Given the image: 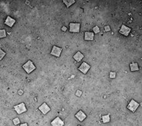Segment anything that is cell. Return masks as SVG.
<instances>
[{"label": "cell", "instance_id": "6da1fadb", "mask_svg": "<svg viewBox=\"0 0 142 126\" xmlns=\"http://www.w3.org/2000/svg\"><path fill=\"white\" fill-rule=\"evenodd\" d=\"M24 70L27 72V74L31 73L33 70H35L36 69V67L33 65L32 61H28L25 64H24L22 66Z\"/></svg>", "mask_w": 142, "mask_h": 126}, {"label": "cell", "instance_id": "7a4b0ae2", "mask_svg": "<svg viewBox=\"0 0 142 126\" xmlns=\"http://www.w3.org/2000/svg\"><path fill=\"white\" fill-rule=\"evenodd\" d=\"M139 106H140V104L136 102L133 99H132L127 106V108L132 112L133 113H134V112H135L136 110H137V109L138 108Z\"/></svg>", "mask_w": 142, "mask_h": 126}, {"label": "cell", "instance_id": "3957f363", "mask_svg": "<svg viewBox=\"0 0 142 126\" xmlns=\"http://www.w3.org/2000/svg\"><path fill=\"white\" fill-rule=\"evenodd\" d=\"M14 109L18 114H21L24 112H27V108L25 107V105L24 103H21L20 104L14 106Z\"/></svg>", "mask_w": 142, "mask_h": 126}, {"label": "cell", "instance_id": "277c9868", "mask_svg": "<svg viewBox=\"0 0 142 126\" xmlns=\"http://www.w3.org/2000/svg\"><path fill=\"white\" fill-rule=\"evenodd\" d=\"M80 23H70V32L73 33H79L80 32Z\"/></svg>", "mask_w": 142, "mask_h": 126}, {"label": "cell", "instance_id": "5b68a950", "mask_svg": "<svg viewBox=\"0 0 142 126\" xmlns=\"http://www.w3.org/2000/svg\"><path fill=\"white\" fill-rule=\"evenodd\" d=\"M90 66L88 65L87 63L83 62L82 64H81L80 66L78 68V70L80 71L81 72H82V73L85 75V74L87 73L88 71L90 70Z\"/></svg>", "mask_w": 142, "mask_h": 126}, {"label": "cell", "instance_id": "8992f818", "mask_svg": "<svg viewBox=\"0 0 142 126\" xmlns=\"http://www.w3.org/2000/svg\"><path fill=\"white\" fill-rule=\"evenodd\" d=\"M61 52H62V48H60V47H57V46L54 45L51 52V54L53 55V56H54L56 57H58V58H59V57L60 56Z\"/></svg>", "mask_w": 142, "mask_h": 126}, {"label": "cell", "instance_id": "52a82bcc", "mask_svg": "<svg viewBox=\"0 0 142 126\" xmlns=\"http://www.w3.org/2000/svg\"><path fill=\"white\" fill-rule=\"evenodd\" d=\"M131 30V29L130 28L126 27V26L124 25H122L121 27V29L120 30V33H121V34L124 35V36L127 37L129 35Z\"/></svg>", "mask_w": 142, "mask_h": 126}, {"label": "cell", "instance_id": "ba28073f", "mask_svg": "<svg viewBox=\"0 0 142 126\" xmlns=\"http://www.w3.org/2000/svg\"><path fill=\"white\" fill-rule=\"evenodd\" d=\"M39 110H40L44 115H46L51 110V108H50V107H49L46 103H43L42 105L39 107Z\"/></svg>", "mask_w": 142, "mask_h": 126}, {"label": "cell", "instance_id": "9c48e42d", "mask_svg": "<svg viewBox=\"0 0 142 126\" xmlns=\"http://www.w3.org/2000/svg\"><path fill=\"white\" fill-rule=\"evenodd\" d=\"M52 126H63L65 123L59 117H57L51 122Z\"/></svg>", "mask_w": 142, "mask_h": 126}, {"label": "cell", "instance_id": "30bf717a", "mask_svg": "<svg viewBox=\"0 0 142 126\" xmlns=\"http://www.w3.org/2000/svg\"><path fill=\"white\" fill-rule=\"evenodd\" d=\"M75 116V117L77 118L79 121H80V122H83L87 117L86 114H85L82 110H80Z\"/></svg>", "mask_w": 142, "mask_h": 126}, {"label": "cell", "instance_id": "8fae6325", "mask_svg": "<svg viewBox=\"0 0 142 126\" xmlns=\"http://www.w3.org/2000/svg\"><path fill=\"white\" fill-rule=\"evenodd\" d=\"M15 22H16V20H15V19H13V18H12L10 17V16H7L4 24H5V25H7L8 26V27H12L13 25L15 24Z\"/></svg>", "mask_w": 142, "mask_h": 126}, {"label": "cell", "instance_id": "7c38bea8", "mask_svg": "<svg viewBox=\"0 0 142 126\" xmlns=\"http://www.w3.org/2000/svg\"><path fill=\"white\" fill-rule=\"evenodd\" d=\"M94 38V33L92 32H86L85 33V38L84 39L85 41H93Z\"/></svg>", "mask_w": 142, "mask_h": 126}, {"label": "cell", "instance_id": "4fadbf2b", "mask_svg": "<svg viewBox=\"0 0 142 126\" xmlns=\"http://www.w3.org/2000/svg\"><path fill=\"white\" fill-rule=\"evenodd\" d=\"M83 58L84 55L83 54L81 53L80 51L77 52V53L74 55V56H73V58H74L75 60L77 61V62H80V61H81V60L83 59Z\"/></svg>", "mask_w": 142, "mask_h": 126}, {"label": "cell", "instance_id": "5bb4252c", "mask_svg": "<svg viewBox=\"0 0 142 126\" xmlns=\"http://www.w3.org/2000/svg\"><path fill=\"white\" fill-rule=\"evenodd\" d=\"M139 69L138 63L137 62H133L131 63L130 64V70L131 71H138Z\"/></svg>", "mask_w": 142, "mask_h": 126}, {"label": "cell", "instance_id": "9a60e30c", "mask_svg": "<svg viewBox=\"0 0 142 126\" xmlns=\"http://www.w3.org/2000/svg\"><path fill=\"white\" fill-rule=\"evenodd\" d=\"M63 2L64 4H66L67 8H69L70 6L75 3V0H63Z\"/></svg>", "mask_w": 142, "mask_h": 126}, {"label": "cell", "instance_id": "2e32d148", "mask_svg": "<svg viewBox=\"0 0 142 126\" xmlns=\"http://www.w3.org/2000/svg\"><path fill=\"white\" fill-rule=\"evenodd\" d=\"M102 122L104 124H106V123H108L110 122L111 119H110V114L106 115V116H102Z\"/></svg>", "mask_w": 142, "mask_h": 126}, {"label": "cell", "instance_id": "e0dca14e", "mask_svg": "<svg viewBox=\"0 0 142 126\" xmlns=\"http://www.w3.org/2000/svg\"><path fill=\"white\" fill-rule=\"evenodd\" d=\"M7 35H6L5 30H0V39L6 37Z\"/></svg>", "mask_w": 142, "mask_h": 126}, {"label": "cell", "instance_id": "ac0fdd59", "mask_svg": "<svg viewBox=\"0 0 142 126\" xmlns=\"http://www.w3.org/2000/svg\"><path fill=\"white\" fill-rule=\"evenodd\" d=\"M6 55L5 52L3 51L1 49H0V60H2L3 58H4V56Z\"/></svg>", "mask_w": 142, "mask_h": 126}, {"label": "cell", "instance_id": "d6986e66", "mask_svg": "<svg viewBox=\"0 0 142 126\" xmlns=\"http://www.w3.org/2000/svg\"><path fill=\"white\" fill-rule=\"evenodd\" d=\"M13 123H14L15 125H16L20 123V119H18V118H15V119L13 120Z\"/></svg>", "mask_w": 142, "mask_h": 126}, {"label": "cell", "instance_id": "ffe728a7", "mask_svg": "<svg viewBox=\"0 0 142 126\" xmlns=\"http://www.w3.org/2000/svg\"><path fill=\"white\" fill-rule=\"evenodd\" d=\"M116 73H114V72H110V74H109L110 78L114 79V78H116Z\"/></svg>", "mask_w": 142, "mask_h": 126}, {"label": "cell", "instance_id": "44dd1931", "mask_svg": "<svg viewBox=\"0 0 142 126\" xmlns=\"http://www.w3.org/2000/svg\"><path fill=\"white\" fill-rule=\"evenodd\" d=\"M93 31H94V33H99V32H100V29H99L98 26H95V27H94V28H93Z\"/></svg>", "mask_w": 142, "mask_h": 126}, {"label": "cell", "instance_id": "7402d4cb", "mask_svg": "<svg viewBox=\"0 0 142 126\" xmlns=\"http://www.w3.org/2000/svg\"><path fill=\"white\" fill-rule=\"evenodd\" d=\"M105 28V31L106 32H109L111 31V28H110V27L109 25H107L104 27Z\"/></svg>", "mask_w": 142, "mask_h": 126}, {"label": "cell", "instance_id": "603a6c76", "mask_svg": "<svg viewBox=\"0 0 142 126\" xmlns=\"http://www.w3.org/2000/svg\"><path fill=\"white\" fill-rule=\"evenodd\" d=\"M20 126H28L27 123H24V124H21Z\"/></svg>", "mask_w": 142, "mask_h": 126}, {"label": "cell", "instance_id": "cb8c5ba5", "mask_svg": "<svg viewBox=\"0 0 142 126\" xmlns=\"http://www.w3.org/2000/svg\"><path fill=\"white\" fill-rule=\"evenodd\" d=\"M61 29H62L63 31H65V32L66 31V30H67L66 27H63V28Z\"/></svg>", "mask_w": 142, "mask_h": 126}, {"label": "cell", "instance_id": "d4e9b609", "mask_svg": "<svg viewBox=\"0 0 142 126\" xmlns=\"http://www.w3.org/2000/svg\"><path fill=\"white\" fill-rule=\"evenodd\" d=\"M78 126H81V125H78Z\"/></svg>", "mask_w": 142, "mask_h": 126}]
</instances>
